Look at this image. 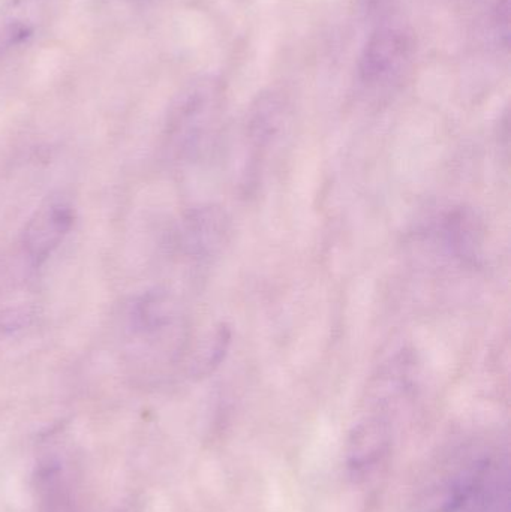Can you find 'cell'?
<instances>
[{
	"label": "cell",
	"mask_w": 511,
	"mask_h": 512,
	"mask_svg": "<svg viewBox=\"0 0 511 512\" xmlns=\"http://www.w3.org/2000/svg\"><path fill=\"white\" fill-rule=\"evenodd\" d=\"M434 237L441 251L453 261L476 267L483 258L485 228L473 209L453 207L434 225Z\"/></svg>",
	"instance_id": "obj_5"
},
{
	"label": "cell",
	"mask_w": 511,
	"mask_h": 512,
	"mask_svg": "<svg viewBox=\"0 0 511 512\" xmlns=\"http://www.w3.org/2000/svg\"><path fill=\"white\" fill-rule=\"evenodd\" d=\"M219 134V101L215 90L197 86L183 93L165 128V152L180 167L209 158Z\"/></svg>",
	"instance_id": "obj_1"
},
{
	"label": "cell",
	"mask_w": 511,
	"mask_h": 512,
	"mask_svg": "<svg viewBox=\"0 0 511 512\" xmlns=\"http://www.w3.org/2000/svg\"><path fill=\"white\" fill-rule=\"evenodd\" d=\"M231 219L222 207L204 204L189 210L176 230L177 252L195 265H207L222 255L231 240Z\"/></svg>",
	"instance_id": "obj_3"
},
{
	"label": "cell",
	"mask_w": 511,
	"mask_h": 512,
	"mask_svg": "<svg viewBox=\"0 0 511 512\" xmlns=\"http://www.w3.org/2000/svg\"><path fill=\"white\" fill-rule=\"evenodd\" d=\"M284 125V114L275 102L261 104L248 126V149L246 156V185H257L258 177L266 164L269 150L278 143Z\"/></svg>",
	"instance_id": "obj_6"
},
{
	"label": "cell",
	"mask_w": 511,
	"mask_h": 512,
	"mask_svg": "<svg viewBox=\"0 0 511 512\" xmlns=\"http://www.w3.org/2000/svg\"><path fill=\"white\" fill-rule=\"evenodd\" d=\"M407 42L404 36L395 32H381L375 35L366 47L362 60V77L366 83H378L395 68L396 62L404 56Z\"/></svg>",
	"instance_id": "obj_7"
},
{
	"label": "cell",
	"mask_w": 511,
	"mask_h": 512,
	"mask_svg": "<svg viewBox=\"0 0 511 512\" xmlns=\"http://www.w3.org/2000/svg\"><path fill=\"white\" fill-rule=\"evenodd\" d=\"M230 343L231 331L222 325V327L218 328L215 334L210 337V342L207 343L204 351L198 355L197 363L194 364L198 375L210 373L215 367H218L219 364L222 363V360H224L225 355H227Z\"/></svg>",
	"instance_id": "obj_8"
},
{
	"label": "cell",
	"mask_w": 511,
	"mask_h": 512,
	"mask_svg": "<svg viewBox=\"0 0 511 512\" xmlns=\"http://www.w3.org/2000/svg\"><path fill=\"white\" fill-rule=\"evenodd\" d=\"M75 207L68 195L51 194L35 210L23 231V248L33 265L44 264L74 228Z\"/></svg>",
	"instance_id": "obj_4"
},
{
	"label": "cell",
	"mask_w": 511,
	"mask_h": 512,
	"mask_svg": "<svg viewBox=\"0 0 511 512\" xmlns=\"http://www.w3.org/2000/svg\"><path fill=\"white\" fill-rule=\"evenodd\" d=\"M128 330L135 340L176 361L188 343V321L176 298L164 289L144 292L128 310Z\"/></svg>",
	"instance_id": "obj_2"
}]
</instances>
